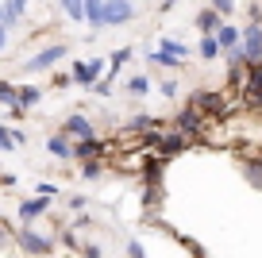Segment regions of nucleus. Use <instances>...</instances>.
Returning <instances> with one entry per match:
<instances>
[{
  "instance_id": "obj_3",
  "label": "nucleus",
  "mask_w": 262,
  "mask_h": 258,
  "mask_svg": "<svg viewBox=\"0 0 262 258\" xmlns=\"http://www.w3.org/2000/svg\"><path fill=\"white\" fill-rule=\"evenodd\" d=\"M185 54H189V50L181 47V42H173V39H162V42H158V50H155L150 58H155V62H162V66H178Z\"/></svg>"
},
{
  "instance_id": "obj_7",
  "label": "nucleus",
  "mask_w": 262,
  "mask_h": 258,
  "mask_svg": "<svg viewBox=\"0 0 262 258\" xmlns=\"http://www.w3.org/2000/svg\"><path fill=\"white\" fill-rule=\"evenodd\" d=\"M104 70V62H85V66H74V77L81 85H97V73Z\"/></svg>"
},
{
  "instance_id": "obj_8",
  "label": "nucleus",
  "mask_w": 262,
  "mask_h": 258,
  "mask_svg": "<svg viewBox=\"0 0 262 258\" xmlns=\"http://www.w3.org/2000/svg\"><path fill=\"white\" fill-rule=\"evenodd\" d=\"M85 24L104 27V0H85Z\"/></svg>"
},
{
  "instance_id": "obj_4",
  "label": "nucleus",
  "mask_w": 262,
  "mask_h": 258,
  "mask_svg": "<svg viewBox=\"0 0 262 258\" xmlns=\"http://www.w3.org/2000/svg\"><path fill=\"white\" fill-rule=\"evenodd\" d=\"M62 58H66V47H47V50H39V54L27 62V70H31V73L35 70H50V66L62 62Z\"/></svg>"
},
{
  "instance_id": "obj_10",
  "label": "nucleus",
  "mask_w": 262,
  "mask_h": 258,
  "mask_svg": "<svg viewBox=\"0 0 262 258\" xmlns=\"http://www.w3.org/2000/svg\"><path fill=\"white\" fill-rule=\"evenodd\" d=\"M196 27H201L205 35H216V31H220V16H216V8H212V12H201V16H196Z\"/></svg>"
},
{
  "instance_id": "obj_12",
  "label": "nucleus",
  "mask_w": 262,
  "mask_h": 258,
  "mask_svg": "<svg viewBox=\"0 0 262 258\" xmlns=\"http://www.w3.org/2000/svg\"><path fill=\"white\" fill-rule=\"evenodd\" d=\"M66 131H74V135H81V139H93V127H89V120H81V116H70Z\"/></svg>"
},
{
  "instance_id": "obj_16",
  "label": "nucleus",
  "mask_w": 262,
  "mask_h": 258,
  "mask_svg": "<svg viewBox=\"0 0 262 258\" xmlns=\"http://www.w3.org/2000/svg\"><path fill=\"white\" fill-rule=\"evenodd\" d=\"M220 39H216V35H208V39L205 42H201V58H216V54H220Z\"/></svg>"
},
{
  "instance_id": "obj_19",
  "label": "nucleus",
  "mask_w": 262,
  "mask_h": 258,
  "mask_svg": "<svg viewBox=\"0 0 262 258\" xmlns=\"http://www.w3.org/2000/svg\"><path fill=\"white\" fill-rule=\"evenodd\" d=\"M35 100H39V89H19V108L35 104Z\"/></svg>"
},
{
  "instance_id": "obj_20",
  "label": "nucleus",
  "mask_w": 262,
  "mask_h": 258,
  "mask_svg": "<svg viewBox=\"0 0 262 258\" xmlns=\"http://www.w3.org/2000/svg\"><path fill=\"white\" fill-rule=\"evenodd\" d=\"M212 8L216 12H231V8H235V0H212Z\"/></svg>"
},
{
  "instance_id": "obj_5",
  "label": "nucleus",
  "mask_w": 262,
  "mask_h": 258,
  "mask_svg": "<svg viewBox=\"0 0 262 258\" xmlns=\"http://www.w3.org/2000/svg\"><path fill=\"white\" fill-rule=\"evenodd\" d=\"M27 8V0H4V8H0V24H19V16H24Z\"/></svg>"
},
{
  "instance_id": "obj_14",
  "label": "nucleus",
  "mask_w": 262,
  "mask_h": 258,
  "mask_svg": "<svg viewBox=\"0 0 262 258\" xmlns=\"http://www.w3.org/2000/svg\"><path fill=\"white\" fill-rule=\"evenodd\" d=\"M19 239H24V250H31V254H39V250H50V243L47 239H39V235H19Z\"/></svg>"
},
{
  "instance_id": "obj_17",
  "label": "nucleus",
  "mask_w": 262,
  "mask_h": 258,
  "mask_svg": "<svg viewBox=\"0 0 262 258\" xmlns=\"http://www.w3.org/2000/svg\"><path fill=\"white\" fill-rule=\"evenodd\" d=\"M50 154H54V158H70L74 150H70V146H66L62 139H50Z\"/></svg>"
},
{
  "instance_id": "obj_1",
  "label": "nucleus",
  "mask_w": 262,
  "mask_h": 258,
  "mask_svg": "<svg viewBox=\"0 0 262 258\" xmlns=\"http://www.w3.org/2000/svg\"><path fill=\"white\" fill-rule=\"evenodd\" d=\"M135 8L131 0H104V27H120V24H131Z\"/></svg>"
},
{
  "instance_id": "obj_15",
  "label": "nucleus",
  "mask_w": 262,
  "mask_h": 258,
  "mask_svg": "<svg viewBox=\"0 0 262 258\" xmlns=\"http://www.w3.org/2000/svg\"><path fill=\"white\" fill-rule=\"evenodd\" d=\"M19 143H24V135H16V131H8V127H0V150H16Z\"/></svg>"
},
{
  "instance_id": "obj_13",
  "label": "nucleus",
  "mask_w": 262,
  "mask_h": 258,
  "mask_svg": "<svg viewBox=\"0 0 262 258\" xmlns=\"http://www.w3.org/2000/svg\"><path fill=\"white\" fill-rule=\"evenodd\" d=\"M0 100H4V104H8V108H12V112H19V93H16V89H12L8 81H0Z\"/></svg>"
},
{
  "instance_id": "obj_9",
  "label": "nucleus",
  "mask_w": 262,
  "mask_h": 258,
  "mask_svg": "<svg viewBox=\"0 0 262 258\" xmlns=\"http://www.w3.org/2000/svg\"><path fill=\"white\" fill-rule=\"evenodd\" d=\"M42 212H47V193H39V201L19 204V216H24V220H35V216H42Z\"/></svg>"
},
{
  "instance_id": "obj_11",
  "label": "nucleus",
  "mask_w": 262,
  "mask_h": 258,
  "mask_svg": "<svg viewBox=\"0 0 262 258\" xmlns=\"http://www.w3.org/2000/svg\"><path fill=\"white\" fill-rule=\"evenodd\" d=\"M58 4L66 8V16L74 19V24H81V19H85V0H58Z\"/></svg>"
},
{
  "instance_id": "obj_6",
  "label": "nucleus",
  "mask_w": 262,
  "mask_h": 258,
  "mask_svg": "<svg viewBox=\"0 0 262 258\" xmlns=\"http://www.w3.org/2000/svg\"><path fill=\"white\" fill-rule=\"evenodd\" d=\"M216 39H220L224 50H239V42H243V35H239V27L231 24H220V31H216Z\"/></svg>"
},
{
  "instance_id": "obj_21",
  "label": "nucleus",
  "mask_w": 262,
  "mask_h": 258,
  "mask_svg": "<svg viewBox=\"0 0 262 258\" xmlns=\"http://www.w3.org/2000/svg\"><path fill=\"white\" fill-rule=\"evenodd\" d=\"M4 42H8V24H0V50H4Z\"/></svg>"
},
{
  "instance_id": "obj_2",
  "label": "nucleus",
  "mask_w": 262,
  "mask_h": 258,
  "mask_svg": "<svg viewBox=\"0 0 262 258\" xmlns=\"http://www.w3.org/2000/svg\"><path fill=\"white\" fill-rule=\"evenodd\" d=\"M239 54H243L247 62H254V66L262 62V27L258 24H251L243 31V47H239Z\"/></svg>"
},
{
  "instance_id": "obj_18",
  "label": "nucleus",
  "mask_w": 262,
  "mask_h": 258,
  "mask_svg": "<svg viewBox=\"0 0 262 258\" xmlns=\"http://www.w3.org/2000/svg\"><path fill=\"white\" fill-rule=\"evenodd\" d=\"M127 89H131V93H139V97H143V93L150 89V81H147V77H131V81H127Z\"/></svg>"
}]
</instances>
